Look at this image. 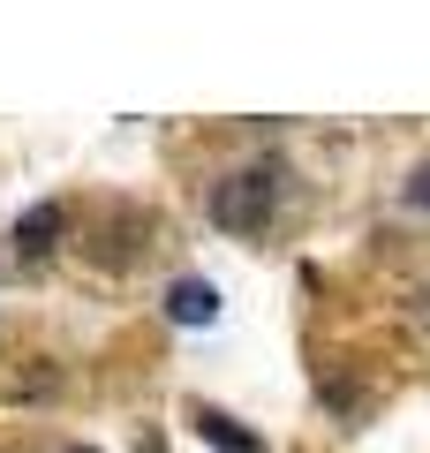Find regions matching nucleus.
I'll return each instance as SVG.
<instances>
[{
	"label": "nucleus",
	"instance_id": "nucleus-1",
	"mask_svg": "<svg viewBox=\"0 0 430 453\" xmlns=\"http://www.w3.org/2000/svg\"><path fill=\"white\" fill-rule=\"evenodd\" d=\"M272 204H280V166H234L211 181V226L227 234H265Z\"/></svg>",
	"mask_w": 430,
	"mask_h": 453
},
{
	"label": "nucleus",
	"instance_id": "nucleus-2",
	"mask_svg": "<svg viewBox=\"0 0 430 453\" xmlns=\"http://www.w3.org/2000/svg\"><path fill=\"white\" fill-rule=\"evenodd\" d=\"M166 318L174 325H211L219 318V288H211V280H174V288H166Z\"/></svg>",
	"mask_w": 430,
	"mask_h": 453
},
{
	"label": "nucleus",
	"instance_id": "nucleus-3",
	"mask_svg": "<svg viewBox=\"0 0 430 453\" xmlns=\"http://www.w3.org/2000/svg\"><path fill=\"white\" fill-rule=\"evenodd\" d=\"M16 250H23V257H53V250H61V204L23 211V219H16Z\"/></svg>",
	"mask_w": 430,
	"mask_h": 453
},
{
	"label": "nucleus",
	"instance_id": "nucleus-4",
	"mask_svg": "<svg viewBox=\"0 0 430 453\" xmlns=\"http://www.w3.org/2000/svg\"><path fill=\"white\" fill-rule=\"evenodd\" d=\"M196 431H204V446H211V453H265V438L242 431V423H234V416H219V408H196Z\"/></svg>",
	"mask_w": 430,
	"mask_h": 453
},
{
	"label": "nucleus",
	"instance_id": "nucleus-5",
	"mask_svg": "<svg viewBox=\"0 0 430 453\" xmlns=\"http://www.w3.org/2000/svg\"><path fill=\"white\" fill-rule=\"evenodd\" d=\"M400 325L415 333V348H430V288H400Z\"/></svg>",
	"mask_w": 430,
	"mask_h": 453
},
{
	"label": "nucleus",
	"instance_id": "nucleus-6",
	"mask_svg": "<svg viewBox=\"0 0 430 453\" xmlns=\"http://www.w3.org/2000/svg\"><path fill=\"white\" fill-rule=\"evenodd\" d=\"M408 204L430 211V166H415V174H408Z\"/></svg>",
	"mask_w": 430,
	"mask_h": 453
},
{
	"label": "nucleus",
	"instance_id": "nucleus-7",
	"mask_svg": "<svg viewBox=\"0 0 430 453\" xmlns=\"http://www.w3.org/2000/svg\"><path fill=\"white\" fill-rule=\"evenodd\" d=\"M68 453H91V446H68Z\"/></svg>",
	"mask_w": 430,
	"mask_h": 453
}]
</instances>
